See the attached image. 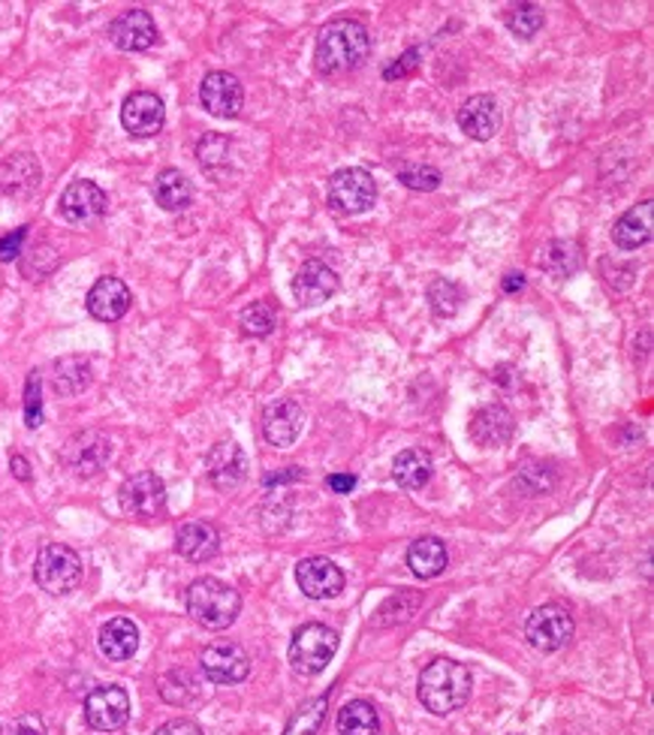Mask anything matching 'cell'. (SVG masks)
Returning a JSON list of instances; mask_svg holds the SVG:
<instances>
[{"instance_id":"5b68a950","label":"cell","mask_w":654,"mask_h":735,"mask_svg":"<svg viewBox=\"0 0 654 735\" xmlns=\"http://www.w3.org/2000/svg\"><path fill=\"white\" fill-rule=\"evenodd\" d=\"M338 651V633L326 624H305L293 633L289 642V663L299 675L323 672Z\"/></svg>"},{"instance_id":"4dcf8cb0","label":"cell","mask_w":654,"mask_h":735,"mask_svg":"<svg viewBox=\"0 0 654 735\" xmlns=\"http://www.w3.org/2000/svg\"><path fill=\"white\" fill-rule=\"evenodd\" d=\"M380 721L378 711L366 699H354L338 711V733L341 735H378Z\"/></svg>"},{"instance_id":"d4e9b609","label":"cell","mask_w":654,"mask_h":735,"mask_svg":"<svg viewBox=\"0 0 654 735\" xmlns=\"http://www.w3.org/2000/svg\"><path fill=\"white\" fill-rule=\"evenodd\" d=\"M175 549H178V555L187 558L190 564H206L211 558L218 555V549H221V537H218V530L209 522H187L178 530V537H175Z\"/></svg>"},{"instance_id":"836d02e7","label":"cell","mask_w":654,"mask_h":735,"mask_svg":"<svg viewBox=\"0 0 654 735\" xmlns=\"http://www.w3.org/2000/svg\"><path fill=\"white\" fill-rule=\"evenodd\" d=\"M275 323H277L275 308H272L269 298H260V302H254V305H248V308L242 310V329L254 338L272 335Z\"/></svg>"},{"instance_id":"44dd1931","label":"cell","mask_w":654,"mask_h":735,"mask_svg":"<svg viewBox=\"0 0 654 735\" xmlns=\"http://www.w3.org/2000/svg\"><path fill=\"white\" fill-rule=\"evenodd\" d=\"M296 581L305 597L311 600H326L344 588V573H341L329 558H305L296 567Z\"/></svg>"},{"instance_id":"8fae6325","label":"cell","mask_w":654,"mask_h":735,"mask_svg":"<svg viewBox=\"0 0 654 735\" xmlns=\"http://www.w3.org/2000/svg\"><path fill=\"white\" fill-rule=\"evenodd\" d=\"M163 121H166L163 100H160L158 94H151V90H136L121 106V124L136 139L158 136L160 130H163Z\"/></svg>"},{"instance_id":"484cf974","label":"cell","mask_w":654,"mask_h":735,"mask_svg":"<svg viewBox=\"0 0 654 735\" xmlns=\"http://www.w3.org/2000/svg\"><path fill=\"white\" fill-rule=\"evenodd\" d=\"M97 646L109 660H131L139 648V627L131 618L106 621L97 636Z\"/></svg>"},{"instance_id":"60d3db41","label":"cell","mask_w":654,"mask_h":735,"mask_svg":"<svg viewBox=\"0 0 654 735\" xmlns=\"http://www.w3.org/2000/svg\"><path fill=\"white\" fill-rule=\"evenodd\" d=\"M226 148H230V143L223 139V136H206L202 143H199L197 155L199 160H202V167L211 169L218 160H223L226 157Z\"/></svg>"},{"instance_id":"1f68e13d","label":"cell","mask_w":654,"mask_h":735,"mask_svg":"<svg viewBox=\"0 0 654 735\" xmlns=\"http://www.w3.org/2000/svg\"><path fill=\"white\" fill-rule=\"evenodd\" d=\"M579 262H582V254H579V245H573V242H552V245L543 250V257H540V266L546 271H552L555 278L573 274V271L579 269Z\"/></svg>"},{"instance_id":"b9f144b4","label":"cell","mask_w":654,"mask_h":735,"mask_svg":"<svg viewBox=\"0 0 654 735\" xmlns=\"http://www.w3.org/2000/svg\"><path fill=\"white\" fill-rule=\"evenodd\" d=\"M540 470H543V465H528L522 470V474H519V479H516V482H528V479H531V486H525V494H528V498H536V494H543V491H550L552 489V482H555V479H543L540 477Z\"/></svg>"},{"instance_id":"4316f807","label":"cell","mask_w":654,"mask_h":735,"mask_svg":"<svg viewBox=\"0 0 654 735\" xmlns=\"http://www.w3.org/2000/svg\"><path fill=\"white\" fill-rule=\"evenodd\" d=\"M155 199L166 211H182L194 199V184L184 175L182 169H163L155 179Z\"/></svg>"},{"instance_id":"ffe728a7","label":"cell","mask_w":654,"mask_h":735,"mask_svg":"<svg viewBox=\"0 0 654 735\" xmlns=\"http://www.w3.org/2000/svg\"><path fill=\"white\" fill-rule=\"evenodd\" d=\"M131 290L121 278H100L88 293V314L100 323H115L127 310H131Z\"/></svg>"},{"instance_id":"bcb514c9","label":"cell","mask_w":654,"mask_h":735,"mask_svg":"<svg viewBox=\"0 0 654 735\" xmlns=\"http://www.w3.org/2000/svg\"><path fill=\"white\" fill-rule=\"evenodd\" d=\"M326 482L335 494H350L356 489V477H350V474H332Z\"/></svg>"},{"instance_id":"cb8c5ba5","label":"cell","mask_w":654,"mask_h":735,"mask_svg":"<svg viewBox=\"0 0 654 735\" xmlns=\"http://www.w3.org/2000/svg\"><path fill=\"white\" fill-rule=\"evenodd\" d=\"M654 230V203L645 199L640 206H633L630 211H625L621 218L615 220L613 226V242L615 247L621 250H637V247L649 245Z\"/></svg>"},{"instance_id":"d6a6232c","label":"cell","mask_w":654,"mask_h":735,"mask_svg":"<svg viewBox=\"0 0 654 735\" xmlns=\"http://www.w3.org/2000/svg\"><path fill=\"white\" fill-rule=\"evenodd\" d=\"M323 718H326V697L311 699V702H305V706L289 718L284 735H317Z\"/></svg>"},{"instance_id":"4fadbf2b","label":"cell","mask_w":654,"mask_h":735,"mask_svg":"<svg viewBox=\"0 0 654 735\" xmlns=\"http://www.w3.org/2000/svg\"><path fill=\"white\" fill-rule=\"evenodd\" d=\"M206 470H209L214 489L233 491L248 477V458H245V452H242L236 440H221L206 455Z\"/></svg>"},{"instance_id":"e0dca14e","label":"cell","mask_w":654,"mask_h":735,"mask_svg":"<svg viewBox=\"0 0 654 735\" xmlns=\"http://www.w3.org/2000/svg\"><path fill=\"white\" fill-rule=\"evenodd\" d=\"M109 37L124 52H145V49H151L158 42L160 34L151 13H145V10H127V13H121L109 25Z\"/></svg>"},{"instance_id":"f35d334b","label":"cell","mask_w":654,"mask_h":735,"mask_svg":"<svg viewBox=\"0 0 654 735\" xmlns=\"http://www.w3.org/2000/svg\"><path fill=\"white\" fill-rule=\"evenodd\" d=\"M398 181L410 191H437L441 187V172L434 167H407L398 172Z\"/></svg>"},{"instance_id":"277c9868","label":"cell","mask_w":654,"mask_h":735,"mask_svg":"<svg viewBox=\"0 0 654 735\" xmlns=\"http://www.w3.org/2000/svg\"><path fill=\"white\" fill-rule=\"evenodd\" d=\"M34 579L42 591L52 597L76 591L82 581V558L64 546V542H49L42 546L37 564H34Z\"/></svg>"},{"instance_id":"d590c367","label":"cell","mask_w":654,"mask_h":735,"mask_svg":"<svg viewBox=\"0 0 654 735\" xmlns=\"http://www.w3.org/2000/svg\"><path fill=\"white\" fill-rule=\"evenodd\" d=\"M160 697L172 702V706H187L190 699L197 697V682L187 675L184 670L166 672L163 678H160Z\"/></svg>"},{"instance_id":"9a60e30c","label":"cell","mask_w":654,"mask_h":735,"mask_svg":"<svg viewBox=\"0 0 654 735\" xmlns=\"http://www.w3.org/2000/svg\"><path fill=\"white\" fill-rule=\"evenodd\" d=\"M199 100L214 118H236L245 103V88L233 73H209L199 85Z\"/></svg>"},{"instance_id":"8992f818","label":"cell","mask_w":654,"mask_h":735,"mask_svg":"<svg viewBox=\"0 0 654 735\" xmlns=\"http://www.w3.org/2000/svg\"><path fill=\"white\" fill-rule=\"evenodd\" d=\"M329 206L341 215H362L378 199V184L368 169H341L329 179Z\"/></svg>"},{"instance_id":"603a6c76","label":"cell","mask_w":654,"mask_h":735,"mask_svg":"<svg viewBox=\"0 0 654 735\" xmlns=\"http://www.w3.org/2000/svg\"><path fill=\"white\" fill-rule=\"evenodd\" d=\"M513 428H516L513 413L507 407H501V404H489L483 411L473 413L471 438L483 450H497V446H504L513 438Z\"/></svg>"},{"instance_id":"681fc988","label":"cell","mask_w":654,"mask_h":735,"mask_svg":"<svg viewBox=\"0 0 654 735\" xmlns=\"http://www.w3.org/2000/svg\"><path fill=\"white\" fill-rule=\"evenodd\" d=\"M522 286H525L522 274H507V278H504V290H507V293H519Z\"/></svg>"},{"instance_id":"74e56055","label":"cell","mask_w":654,"mask_h":735,"mask_svg":"<svg viewBox=\"0 0 654 735\" xmlns=\"http://www.w3.org/2000/svg\"><path fill=\"white\" fill-rule=\"evenodd\" d=\"M25 426L40 428L42 426V380L40 371H30L25 383Z\"/></svg>"},{"instance_id":"7402d4cb","label":"cell","mask_w":654,"mask_h":735,"mask_svg":"<svg viewBox=\"0 0 654 735\" xmlns=\"http://www.w3.org/2000/svg\"><path fill=\"white\" fill-rule=\"evenodd\" d=\"M458 127L465 130L471 139H477V143L492 139L497 127H501V109H497L495 97L477 94L471 100H465L461 109H458Z\"/></svg>"},{"instance_id":"f1b7e54d","label":"cell","mask_w":654,"mask_h":735,"mask_svg":"<svg viewBox=\"0 0 654 735\" xmlns=\"http://www.w3.org/2000/svg\"><path fill=\"white\" fill-rule=\"evenodd\" d=\"M432 455L425 450H405L393 465V477L402 489H422L432 479Z\"/></svg>"},{"instance_id":"f546056e","label":"cell","mask_w":654,"mask_h":735,"mask_svg":"<svg viewBox=\"0 0 654 735\" xmlns=\"http://www.w3.org/2000/svg\"><path fill=\"white\" fill-rule=\"evenodd\" d=\"M91 383V365L85 356H64L54 362L52 387L58 395H79Z\"/></svg>"},{"instance_id":"5bb4252c","label":"cell","mask_w":654,"mask_h":735,"mask_svg":"<svg viewBox=\"0 0 654 735\" xmlns=\"http://www.w3.org/2000/svg\"><path fill=\"white\" fill-rule=\"evenodd\" d=\"M199 666L206 672V678L214 684H238L248 678L250 660L236 642H214L202 651Z\"/></svg>"},{"instance_id":"7bdbcfd3","label":"cell","mask_w":654,"mask_h":735,"mask_svg":"<svg viewBox=\"0 0 654 735\" xmlns=\"http://www.w3.org/2000/svg\"><path fill=\"white\" fill-rule=\"evenodd\" d=\"M419 58H422V52H419V49H407V52L402 54V58H398L393 66H386V73H383V76L390 78V82L410 76V73H414V70L419 66Z\"/></svg>"},{"instance_id":"83f0119b","label":"cell","mask_w":654,"mask_h":735,"mask_svg":"<svg viewBox=\"0 0 654 735\" xmlns=\"http://www.w3.org/2000/svg\"><path fill=\"white\" fill-rule=\"evenodd\" d=\"M407 564L419 579H434L446 569V546L437 537H419L407 552Z\"/></svg>"},{"instance_id":"e575fe53","label":"cell","mask_w":654,"mask_h":735,"mask_svg":"<svg viewBox=\"0 0 654 735\" xmlns=\"http://www.w3.org/2000/svg\"><path fill=\"white\" fill-rule=\"evenodd\" d=\"M543 10L536 7V3H519V7H513L510 13H507V27H510L513 37L519 39H531L536 37V30L543 27Z\"/></svg>"},{"instance_id":"7dc6e473","label":"cell","mask_w":654,"mask_h":735,"mask_svg":"<svg viewBox=\"0 0 654 735\" xmlns=\"http://www.w3.org/2000/svg\"><path fill=\"white\" fill-rule=\"evenodd\" d=\"M10 467H13L15 479H22V482H30V477H34V474H30V465H27L22 455H13V458H10Z\"/></svg>"},{"instance_id":"7c38bea8","label":"cell","mask_w":654,"mask_h":735,"mask_svg":"<svg viewBox=\"0 0 654 735\" xmlns=\"http://www.w3.org/2000/svg\"><path fill=\"white\" fill-rule=\"evenodd\" d=\"M106 208H109V196L94 181H73L61 194V215L66 223H76V226L97 223L106 215Z\"/></svg>"},{"instance_id":"d6986e66","label":"cell","mask_w":654,"mask_h":735,"mask_svg":"<svg viewBox=\"0 0 654 735\" xmlns=\"http://www.w3.org/2000/svg\"><path fill=\"white\" fill-rule=\"evenodd\" d=\"M305 426V413L293 399H281L275 404H269L262 413V438L269 440L272 446H289L296 443Z\"/></svg>"},{"instance_id":"30bf717a","label":"cell","mask_w":654,"mask_h":735,"mask_svg":"<svg viewBox=\"0 0 654 735\" xmlns=\"http://www.w3.org/2000/svg\"><path fill=\"white\" fill-rule=\"evenodd\" d=\"M112 458V440L103 431H82L64 446V465L76 477H97Z\"/></svg>"},{"instance_id":"6da1fadb","label":"cell","mask_w":654,"mask_h":735,"mask_svg":"<svg viewBox=\"0 0 654 735\" xmlns=\"http://www.w3.org/2000/svg\"><path fill=\"white\" fill-rule=\"evenodd\" d=\"M371 54L368 27L356 19H335L317 37L314 64L320 76H344L366 64Z\"/></svg>"},{"instance_id":"8d00e7d4","label":"cell","mask_w":654,"mask_h":735,"mask_svg":"<svg viewBox=\"0 0 654 735\" xmlns=\"http://www.w3.org/2000/svg\"><path fill=\"white\" fill-rule=\"evenodd\" d=\"M429 302H432V310L437 317H456L458 308H461V290H458L453 281L437 278V281L429 286Z\"/></svg>"},{"instance_id":"f6af8a7d","label":"cell","mask_w":654,"mask_h":735,"mask_svg":"<svg viewBox=\"0 0 654 735\" xmlns=\"http://www.w3.org/2000/svg\"><path fill=\"white\" fill-rule=\"evenodd\" d=\"M155 735H202V730L194 721H187V718H175V721L163 723Z\"/></svg>"},{"instance_id":"52a82bcc","label":"cell","mask_w":654,"mask_h":735,"mask_svg":"<svg viewBox=\"0 0 654 735\" xmlns=\"http://www.w3.org/2000/svg\"><path fill=\"white\" fill-rule=\"evenodd\" d=\"M525 639L531 642V648L552 654V651H562L570 639H573V615L558 603H546L531 612V618L525 624Z\"/></svg>"},{"instance_id":"7a4b0ae2","label":"cell","mask_w":654,"mask_h":735,"mask_svg":"<svg viewBox=\"0 0 654 735\" xmlns=\"http://www.w3.org/2000/svg\"><path fill=\"white\" fill-rule=\"evenodd\" d=\"M471 670L456 660H434L419 675V702L437 718L458 711L471 699Z\"/></svg>"},{"instance_id":"ee69618b","label":"cell","mask_w":654,"mask_h":735,"mask_svg":"<svg viewBox=\"0 0 654 735\" xmlns=\"http://www.w3.org/2000/svg\"><path fill=\"white\" fill-rule=\"evenodd\" d=\"M27 238V226H18L10 235H3L0 238V262H13L18 254H22V245H25Z\"/></svg>"},{"instance_id":"9c48e42d","label":"cell","mask_w":654,"mask_h":735,"mask_svg":"<svg viewBox=\"0 0 654 735\" xmlns=\"http://www.w3.org/2000/svg\"><path fill=\"white\" fill-rule=\"evenodd\" d=\"M127 718H131V699L119 684L97 687L85 699V721L97 733H115L127 723Z\"/></svg>"},{"instance_id":"ac0fdd59","label":"cell","mask_w":654,"mask_h":735,"mask_svg":"<svg viewBox=\"0 0 654 735\" xmlns=\"http://www.w3.org/2000/svg\"><path fill=\"white\" fill-rule=\"evenodd\" d=\"M335 290H338V274L329 269L326 262H317V259L305 262L293 278V296L305 308L323 305L326 298L335 296Z\"/></svg>"},{"instance_id":"3957f363","label":"cell","mask_w":654,"mask_h":735,"mask_svg":"<svg viewBox=\"0 0 654 735\" xmlns=\"http://www.w3.org/2000/svg\"><path fill=\"white\" fill-rule=\"evenodd\" d=\"M187 615L209 627V630H223L238 618V609H242V597L233 585H226L221 579H197L187 588Z\"/></svg>"},{"instance_id":"ab89813d","label":"cell","mask_w":654,"mask_h":735,"mask_svg":"<svg viewBox=\"0 0 654 735\" xmlns=\"http://www.w3.org/2000/svg\"><path fill=\"white\" fill-rule=\"evenodd\" d=\"M0 735H49L40 714H18L13 721L0 723Z\"/></svg>"},{"instance_id":"c3c4849f","label":"cell","mask_w":654,"mask_h":735,"mask_svg":"<svg viewBox=\"0 0 654 735\" xmlns=\"http://www.w3.org/2000/svg\"><path fill=\"white\" fill-rule=\"evenodd\" d=\"M299 477H301L299 467H287L284 474H275V477L266 479V486H275V482H296V479H299Z\"/></svg>"},{"instance_id":"ba28073f","label":"cell","mask_w":654,"mask_h":735,"mask_svg":"<svg viewBox=\"0 0 654 735\" xmlns=\"http://www.w3.org/2000/svg\"><path fill=\"white\" fill-rule=\"evenodd\" d=\"M121 510L131 518L148 522V518H158L166 506V486L158 474L151 470H139L133 477L124 479V486L119 491Z\"/></svg>"},{"instance_id":"2e32d148","label":"cell","mask_w":654,"mask_h":735,"mask_svg":"<svg viewBox=\"0 0 654 735\" xmlns=\"http://www.w3.org/2000/svg\"><path fill=\"white\" fill-rule=\"evenodd\" d=\"M42 181L40 160L30 151H15L0 163V191L13 199H27L37 194Z\"/></svg>"}]
</instances>
